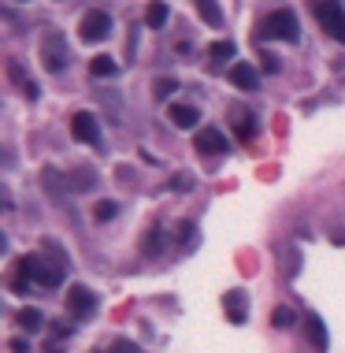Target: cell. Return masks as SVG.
<instances>
[{
  "label": "cell",
  "mask_w": 345,
  "mask_h": 353,
  "mask_svg": "<svg viewBox=\"0 0 345 353\" xmlns=\"http://www.w3.org/2000/svg\"><path fill=\"white\" fill-rule=\"evenodd\" d=\"M41 63L49 75H60L63 67H67V41H63L60 30H45L41 38Z\"/></svg>",
  "instance_id": "obj_3"
},
{
  "label": "cell",
  "mask_w": 345,
  "mask_h": 353,
  "mask_svg": "<svg viewBox=\"0 0 345 353\" xmlns=\"http://www.w3.org/2000/svg\"><path fill=\"white\" fill-rule=\"evenodd\" d=\"M93 186H97V175H93V171H86V168L75 171V179H71V190H93Z\"/></svg>",
  "instance_id": "obj_20"
},
{
  "label": "cell",
  "mask_w": 345,
  "mask_h": 353,
  "mask_svg": "<svg viewBox=\"0 0 345 353\" xmlns=\"http://www.w3.org/2000/svg\"><path fill=\"white\" fill-rule=\"evenodd\" d=\"M71 134H75L82 146H101V126H97V115H89V112L71 115Z\"/></svg>",
  "instance_id": "obj_7"
},
{
  "label": "cell",
  "mask_w": 345,
  "mask_h": 353,
  "mask_svg": "<svg viewBox=\"0 0 345 353\" xmlns=\"http://www.w3.org/2000/svg\"><path fill=\"white\" fill-rule=\"evenodd\" d=\"M167 4H163V0H152L149 8H145V26H149V30H163V26H167Z\"/></svg>",
  "instance_id": "obj_14"
},
{
  "label": "cell",
  "mask_w": 345,
  "mask_h": 353,
  "mask_svg": "<svg viewBox=\"0 0 345 353\" xmlns=\"http://www.w3.org/2000/svg\"><path fill=\"white\" fill-rule=\"evenodd\" d=\"M271 323H275V328H294V323H297V316L289 312V309H275V316H271Z\"/></svg>",
  "instance_id": "obj_22"
},
{
  "label": "cell",
  "mask_w": 345,
  "mask_h": 353,
  "mask_svg": "<svg viewBox=\"0 0 345 353\" xmlns=\"http://www.w3.org/2000/svg\"><path fill=\"white\" fill-rule=\"evenodd\" d=\"M178 242H182L186 249L197 242V227H193V223H182V227H178Z\"/></svg>",
  "instance_id": "obj_23"
},
{
  "label": "cell",
  "mask_w": 345,
  "mask_h": 353,
  "mask_svg": "<svg viewBox=\"0 0 345 353\" xmlns=\"http://www.w3.org/2000/svg\"><path fill=\"white\" fill-rule=\"evenodd\" d=\"M115 71H119L115 56H93V60H89V75H97V78H112Z\"/></svg>",
  "instance_id": "obj_18"
},
{
  "label": "cell",
  "mask_w": 345,
  "mask_h": 353,
  "mask_svg": "<svg viewBox=\"0 0 345 353\" xmlns=\"http://www.w3.org/2000/svg\"><path fill=\"white\" fill-rule=\"evenodd\" d=\"M19 271L23 275H30L34 283H41V286H49V291H56V286L63 283V264H49L45 257H19Z\"/></svg>",
  "instance_id": "obj_2"
},
{
  "label": "cell",
  "mask_w": 345,
  "mask_h": 353,
  "mask_svg": "<svg viewBox=\"0 0 345 353\" xmlns=\"http://www.w3.org/2000/svg\"><path fill=\"white\" fill-rule=\"evenodd\" d=\"M197 115H201V112H197V108L193 104H171L167 108V119H171V126H178V130H189V126H197Z\"/></svg>",
  "instance_id": "obj_11"
},
{
  "label": "cell",
  "mask_w": 345,
  "mask_h": 353,
  "mask_svg": "<svg viewBox=\"0 0 345 353\" xmlns=\"http://www.w3.org/2000/svg\"><path fill=\"white\" fill-rule=\"evenodd\" d=\"M163 249V231L160 227H149L141 234V253H149V257H156V253Z\"/></svg>",
  "instance_id": "obj_19"
},
{
  "label": "cell",
  "mask_w": 345,
  "mask_h": 353,
  "mask_svg": "<svg viewBox=\"0 0 345 353\" xmlns=\"http://www.w3.org/2000/svg\"><path fill=\"white\" fill-rule=\"evenodd\" d=\"M312 12L323 26V34H331L338 45H345V8H342V0H312Z\"/></svg>",
  "instance_id": "obj_1"
},
{
  "label": "cell",
  "mask_w": 345,
  "mask_h": 353,
  "mask_svg": "<svg viewBox=\"0 0 345 353\" xmlns=\"http://www.w3.org/2000/svg\"><path fill=\"white\" fill-rule=\"evenodd\" d=\"M175 86H178V82H171V78H160V82H156V97H167V93H175Z\"/></svg>",
  "instance_id": "obj_25"
},
{
  "label": "cell",
  "mask_w": 345,
  "mask_h": 353,
  "mask_svg": "<svg viewBox=\"0 0 345 353\" xmlns=\"http://www.w3.org/2000/svg\"><path fill=\"white\" fill-rule=\"evenodd\" d=\"M8 78H12V82L23 89V97H30V101H38V82H34V78L26 75V71H23L15 60H8Z\"/></svg>",
  "instance_id": "obj_12"
},
{
  "label": "cell",
  "mask_w": 345,
  "mask_h": 353,
  "mask_svg": "<svg viewBox=\"0 0 345 353\" xmlns=\"http://www.w3.org/2000/svg\"><path fill=\"white\" fill-rule=\"evenodd\" d=\"M230 82L238 89H245V93H252V89L260 86V75H257L252 63H234V67H230Z\"/></svg>",
  "instance_id": "obj_10"
},
{
  "label": "cell",
  "mask_w": 345,
  "mask_h": 353,
  "mask_svg": "<svg viewBox=\"0 0 345 353\" xmlns=\"http://www.w3.org/2000/svg\"><path fill=\"white\" fill-rule=\"evenodd\" d=\"M15 323H19L23 331H30V334H34V331H41V328H45V316H41L38 309H19V312H15Z\"/></svg>",
  "instance_id": "obj_16"
},
{
  "label": "cell",
  "mask_w": 345,
  "mask_h": 353,
  "mask_svg": "<svg viewBox=\"0 0 345 353\" xmlns=\"http://www.w3.org/2000/svg\"><path fill=\"white\" fill-rule=\"evenodd\" d=\"M115 212H119V205H115V201H97V208H93V216H97L101 223L115 220Z\"/></svg>",
  "instance_id": "obj_21"
},
{
  "label": "cell",
  "mask_w": 345,
  "mask_h": 353,
  "mask_svg": "<svg viewBox=\"0 0 345 353\" xmlns=\"http://www.w3.org/2000/svg\"><path fill=\"white\" fill-rule=\"evenodd\" d=\"M8 350H12V353H30V342H26V339H12V342H8Z\"/></svg>",
  "instance_id": "obj_26"
},
{
  "label": "cell",
  "mask_w": 345,
  "mask_h": 353,
  "mask_svg": "<svg viewBox=\"0 0 345 353\" xmlns=\"http://www.w3.org/2000/svg\"><path fill=\"white\" fill-rule=\"evenodd\" d=\"M193 146L197 152H204V157H219V152H226L230 146H226V138L215 126H208V130H197V138H193Z\"/></svg>",
  "instance_id": "obj_9"
},
{
  "label": "cell",
  "mask_w": 345,
  "mask_h": 353,
  "mask_svg": "<svg viewBox=\"0 0 345 353\" xmlns=\"http://www.w3.org/2000/svg\"><path fill=\"white\" fill-rule=\"evenodd\" d=\"M305 331H308V342H312V346L320 350V353H326V323H323L316 312L305 316Z\"/></svg>",
  "instance_id": "obj_13"
},
{
  "label": "cell",
  "mask_w": 345,
  "mask_h": 353,
  "mask_svg": "<svg viewBox=\"0 0 345 353\" xmlns=\"http://www.w3.org/2000/svg\"><path fill=\"white\" fill-rule=\"evenodd\" d=\"M267 38H278V41H289L294 45L297 38H301V26H297V15L289 12V8H278V12L267 15Z\"/></svg>",
  "instance_id": "obj_4"
},
{
  "label": "cell",
  "mask_w": 345,
  "mask_h": 353,
  "mask_svg": "<svg viewBox=\"0 0 345 353\" xmlns=\"http://www.w3.org/2000/svg\"><path fill=\"white\" fill-rule=\"evenodd\" d=\"M234 126H241V138H252V119H249V112H238V115H234Z\"/></svg>",
  "instance_id": "obj_24"
},
{
  "label": "cell",
  "mask_w": 345,
  "mask_h": 353,
  "mask_svg": "<svg viewBox=\"0 0 345 353\" xmlns=\"http://www.w3.org/2000/svg\"><path fill=\"white\" fill-rule=\"evenodd\" d=\"M197 4V15L208 23V26H223V8H219V0H193Z\"/></svg>",
  "instance_id": "obj_15"
},
{
  "label": "cell",
  "mask_w": 345,
  "mask_h": 353,
  "mask_svg": "<svg viewBox=\"0 0 345 353\" xmlns=\"http://www.w3.org/2000/svg\"><path fill=\"white\" fill-rule=\"evenodd\" d=\"M234 52H238V45H234V41H215L212 49H208V60H212V67H223Z\"/></svg>",
  "instance_id": "obj_17"
},
{
  "label": "cell",
  "mask_w": 345,
  "mask_h": 353,
  "mask_svg": "<svg viewBox=\"0 0 345 353\" xmlns=\"http://www.w3.org/2000/svg\"><path fill=\"white\" fill-rule=\"evenodd\" d=\"M108 34H112V15H108V12H86V15H82V23H78V38L86 41V45L104 41Z\"/></svg>",
  "instance_id": "obj_5"
},
{
  "label": "cell",
  "mask_w": 345,
  "mask_h": 353,
  "mask_svg": "<svg viewBox=\"0 0 345 353\" xmlns=\"http://www.w3.org/2000/svg\"><path fill=\"white\" fill-rule=\"evenodd\" d=\"M223 312L230 323H245L249 320V297H245V291H226L223 294Z\"/></svg>",
  "instance_id": "obj_8"
},
{
  "label": "cell",
  "mask_w": 345,
  "mask_h": 353,
  "mask_svg": "<svg viewBox=\"0 0 345 353\" xmlns=\"http://www.w3.org/2000/svg\"><path fill=\"white\" fill-rule=\"evenodd\" d=\"M63 305H67V312L75 316V320H86V316L97 312V294L86 291V286H71V291L63 294Z\"/></svg>",
  "instance_id": "obj_6"
},
{
  "label": "cell",
  "mask_w": 345,
  "mask_h": 353,
  "mask_svg": "<svg viewBox=\"0 0 345 353\" xmlns=\"http://www.w3.org/2000/svg\"><path fill=\"white\" fill-rule=\"evenodd\" d=\"M112 353H138V346H134V342H126V339H119L112 346Z\"/></svg>",
  "instance_id": "obj_27"
}]
</instances>
